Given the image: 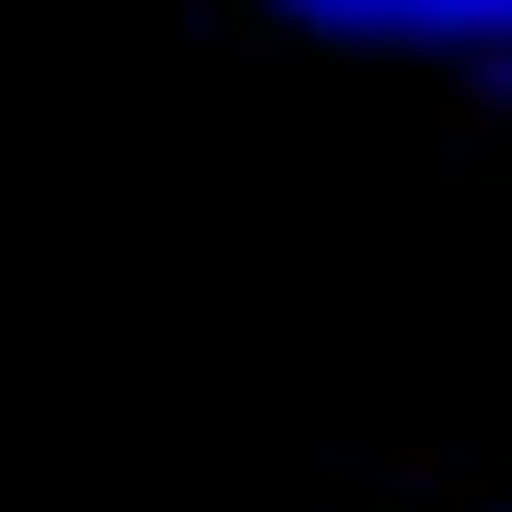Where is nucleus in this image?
Segmentation results:
<instances>
[{
  "label": "nucleus",
  "mask_w": 512,
  "mask_h": 512,
  "mask_svg": "<svg viewBox=\"0 0 512 512\" xmlns=\"http://www.w3.org/2000/svg\"><path fill=\"white\" fill-rule=\"evenodd\" d=\"M326 35H489L501 0H280Z\"/></svg>",
  "instance_id": "1"
},
{
  "label": "nucleus",
  "mask_w": 512,
  "mask_h": 512,
  "mask_svg": "<svg viewBox=\"0 0 512 512\" xmlns=\"http://www.w3.org/2000/svg\"><path fill=\"white\" fill-rule=\"evenodd\" d=\"M489 35H501V47H512V0H501V12H489Z\"/></svg>",
  "instance_id": "2"
}]
</instances>
